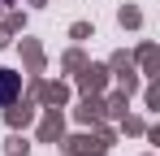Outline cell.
Masks as SVG:
<instances>
[{
	"instance_id": "1",
	"label": "cell",
	"mask_w": 160,
	"mask_h": 156,
	"mask_svg": "<svg viewBox=\"0 0 160 156\" xmlns=\"http://www.w3.org/2000/svg\"><path fill=\"white\" fill-rule=\"evenodd\" d=\"M18 87H22V82H18V74L0 70V104H9V100H13V96H18Z\"/></svg>"
}]
</instances>
